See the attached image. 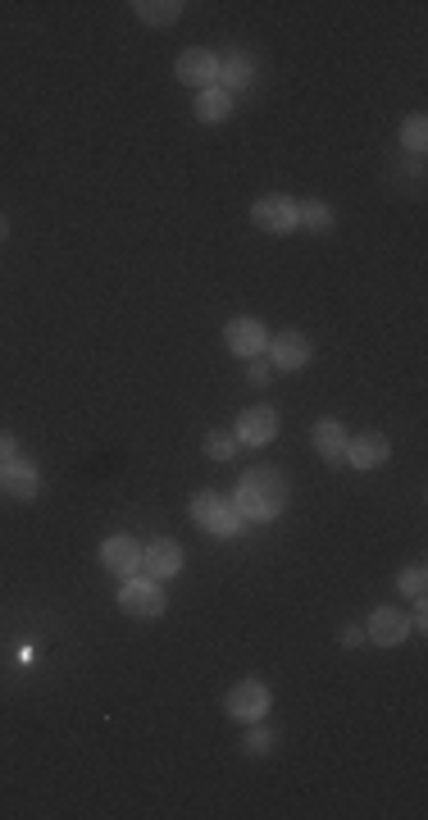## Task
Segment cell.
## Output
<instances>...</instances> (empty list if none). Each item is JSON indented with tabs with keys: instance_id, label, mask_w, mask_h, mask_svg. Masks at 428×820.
Listing matches in <instances>:
<instances>
[{
	"instance_id": "1",
	"label": "cell",
	"mask_w": 428,
	"mask_h": 820,
	"mask_svg": "<svg viewBox=\"0 0 428 820\" xmlns=\"http://www.w3.org/2000/svg\"><path fill=\"white\" fill-rule=\"evenodd\" d=\"M233 506H237V515H242V520H251V524L278 520V515H283V506H287L283 470H274V465H255V470H246L242 479H237Z\"/></svg>"
},
{
	"instance_id": "2",
	"label": "cell",
	"mask_w": 428,
	"mask_h": 820,
	"mask_svg": "<svg viewBox=\"0 0 428 820\" xmlns=\"http://www.w3.org/2000/svg\"><path fill=\"white\" fill-rule=\"evenodd\" d=\"M187 515H192V520L201 524L205 533H219V538H233V533L246 524L242 515H237L233 497H224V492H214V488L192 492V502H187Z\"/></svg>"
},
{
	"instance_id": "3",
	"label": "cell",
	"mask_w": 428,
	"mask_h": 820,
	"mask_svg": "<svg viewBox=\"0 0 428 820\" xmlns=\"http://www.w3.org/2000/svg\"><path fill=\"white\" fill-rule=\"evenodd\" d=\"M164 606H169V597H164L160 579H151V574L123 579V588H119V611L123 615H133V620H160Z\"/></svg>"
},
{
	"instance_id": "4",
	"label": "cell",
	"mask_w": 428,
	"mask_h": 820,
	"mask_svg": "<svg viewBox=\"0 0 428 820\" xmlns=\"http://www.w3.org/2000/svg\"><path fill=\"white\" fill-rule=\"evenodd\" d=\"M269 707H274V693H269V684H260V679H242V684H233L224 697V711L233 720H242V725L265 720Z\"/></svg>"
},
{
	"instance_id": "5",
	"label": "cell",
	"mask_w": 428,
	"mask_h": 820,
	"mask_svg": "<svg viewBox=\"0 0 428 820\" xmlns=\"http://www.w3.org/2000/svg\"><path fill=\"white\" fill-rule=\"evenodd\" d=\"M224 342H228L233 356L255 360V356H265V347H269V328L255 315H237V319H228L224 324Z\"/></svg>"
},
{
	"instance_id": "6",
	"label": "cell",
	"mask_w": 428,
	"mask_h": 820,
	"mask_svg": "<svg viewBox=\"0 0 428 820\" xmlns=\"http://www.w3.org/2000/svg\"><path fill=\"white\" fill-rule=\"evenodd\" d=\"M101 565L119 579H133V574H142V543L133 533H110L101 543Z\"/></svg>"
},
{
	"instance_id": "7",
	"label": "cell",
	"mask_w": 428,
	"mask_h": 820,
	"mask_svg": "<svg viewBox=\"0 0 428 820\" xmlns=\"http://www.w3.org/2000/svg\"><path fill=\"white\" fill-rule=\"evenodd\" d=\"M251 224L260 228V233H292L296 228V201L292 196H265V201H255L251 205Z\"/></svg>"
},
{
	"instance_id": "8",
	"label": "cell",
	"mask_w": 428,
	"mask_h": 820,
	"mask_svg": "<svg viewBox=\"0 0 428 820\" xmlns=\"http://www.w3.org/2000/svg\"><path fill=\"white\" fill-rule=\"evenodd\" d=\"M265 356L274 360V369H278V374H292V369H306L315 351H310V338H306V333H292V328H287V333H278V338H269Z\"/></svg>"
},
{
	"instance_id": "9",
	"label": "cell",
	"mask_w": 428,
	"mask_h": 820,
	"mask_svg": "<svg viewBox=\"0 0 428 820\" xmlns=\"http://www.w3.org/2000/svg\"><path fill=\"white\" fill-rule=\"evenodd\" d=\"M237 442L242 447H265V442L278 438V410L274 406H251L237 415Z\"/></svg>"
},
{
	"instance_id": "10",
	"label": "cell",
	"mask_w": 428,
	"mask_h": 820,
	"mask_svg": "<svg viewBox=\"0 0 428 820\" xmlns=\"http://www.w3.org/2000/svg\"><path fill=\"white\" fill-rule=\"evenodd\" d=\"M142 574H151V579H174V574H183V547L174 543V538H155V543L142 547Z\"/></svg>"
},
{
	"instance_id": "11",
	"label": "cell",
	"mask_w": 428,
	"mask_h": 820,
	"mask_svg": "<svg viewBox=\"0 0 428 820\" xmlns=\"http://www.w3.org/2000/svg\"><path fill=\"white\" fill-rule=\"evenodd\" d=\"M0 492L19 497V502H32V497H41V470L32 461H23V456H14L10 465H0Z\"/></svg>"
},
{
	"instance_id": "12",
	"label": "cell",
	"mask_w": 428,
	"mask_h": 820,
	"mask_svg": "<svg viewBox=\"0 0 428 820\" xmlns=\"http://www.w3.org/2000/svg\"><path fill=\"white\" fill-rule=\"evenodd\" d=\"M406 634H410V620L401 615V606H374V615H369V625H365V638H369V643L397 647Z\"/></svg>"
},
{
	"instance_id": "13",
	"label": "cell",
	"mask_w": 428,
	"mask_h": 820,
	"mask_svg": "<svg viewBox=\"0 0 428 820\" xmlns=\"http://www.w3.org/2000/svg\"><path fill=\"white\" fill-rule=\"evenodd\" d=\"M174 73H178V82L183 87H196V92H205V87H214V73H219V55H210V51H183L178 55V64H174Z\"/></svg>"
},
{
	"instance_id": "14",
	"label": "cell",
	"mask_w": 428,
	"mask_h": 820,
	"mask_svg": "<svg viewBox=\"0 0 428 820\" xmlns=\"http://www.w3.org/2000/svg\"><path fill=\"white\" fill-rule=\"evenodd\" d=\"M392 456V442L383 433H360V438H347V456L342 461L356 465V470H378V465H388Z\"/></svg>"
},
{
	"instance_id": "15",
	"label": "cell",
	"mask_w": 428,
	"mask_h": 820,
	"mask_svg": "<svg viewBox=\"0 0 428 820\" xmlns=\"http://www.w3.org/2000/svg\"><path fill=\"white\" fill-rule=\"evenodd\" d=\"M255 82V60L246 51H233L219 60V73H214V87H224L233 96V87H251Z\"/></svg>"
},
{
	"instance_id": "16",
	"label": "cell",
	"mask_w": 428,
	"mask_h": 820,
	"mask_svg": "<svg viewBox=\"0 0 428 820\" xmlns=\"http://www.w3.org/2000/svg\"><path fill=\"white\" fill-rule=\"evenodd\" d=\"M310 442H315V451L328 465H342V456H347V429L337 420H319L315 433H310Z\"/></svg>"
},
{
	"instance_id": "17",
	"label": "cell",
	"mask_w": 428,
	"mask_h": 820,
	"mask_svg": "<svg viewBox=\"0 0 428 820\" xmlns=\"http://www.w3.org/2000/svg\"><path fill=\"white\" fill-rule=\"evenodd\" d=\"M337 215H333V205L328 201H301L296 205V228H306V233H333Z\"/></svg>"
},
{
	"instance_id": "18",
	"label": "cell",
	"mask_w": 428,
	"mask_h": 820,
	"mask_svg": "<svg viewBox=\"0 0 428 820\" xmlns=\"http://www.w3.org/2000/svg\"><path fill=\"white\" fill-rule=\"evenodd\" d=\"M228 114H233V96H228L224 87H205V92H196V119L201 123H224Z\"/></svg>"
},
{
	"instance_id": "19",
	"label": "cell",
	"mask_w": 428,
	"mask_h": 820,
	"mask_svg": "<svg viewBox=\"0 0 428 820\" xmlns=\"http://www.w3.org/2000/svg\"><path fill=\"white\" fill-rule=\"evenodd\" d=\"M133 10H137V19L151 23V28H169V23L183 19V0H137Z\"/></svg>"
},
{
	"instance_id": "20",
	"label": "cell",
	"mask_w": 428,
	"mask_h": 820,
	"mask_svg": "<svg viewBox=\"0 0 428 820\" xmlns=\"http://www.w3.org/2000/svg\"><path fill=\"white\" fill-rule=\"evenodd\" d=\"M401 146H406L410 155H424V146H428V119L424 114H410L406 119V128H401Z\"/></svg>"
},
{
	"instance_id": "21",
	"label": "cell",
	"mask_w": 428,
	"mask_h": 820,
	"mask_svg": "<svg viewBox=\"0 0 428 820\" xmlns=\"http://www.w3.org/2000/svg\"><path fill=\"white\" fill-rule=\"evenodd\" d=\"M233 451H237L233 433H219V429L205 433V456H210V461H233Z\"/></svg>"
},
{
	"instance_id": "22",
	"label": "cell",
	"mask_w": 428,
	"mask_h": 820,
	"mask_svg": "<svg viewBox=\"0 0 428 820\" xmlns=\"http://www.w3.org/2000/svg\"><path fill=\"white\" fill-rule=\"evenodd\" d=\"M397 588H401L406 597H424V593H428V570H424V565H410V570H401V574H397Z\"/></svg>"
},
{
	"instance_id": "23",
	"label": "cell",
	"mask_w": 428,
	"mask_h": 820,
	"mask_svg": "<svg viewBox=\"0 0 428 820\" xmlns=\"http://www.w3.org/2000/svg\"><path fill=\"white\" fill-rule=\"evenodd\" d=\"M242 748L251 752V757H265V752L274 748V729H265V725H260V720H255V725H251V734L242 738Z\"/></svg>"
},
{
	"instance_id": "24",
	"label": "cell",
	"mask_w": 428,
	"mask_h": 820,
	"mask_svg": "<svg viewBox=\"0 0 428 820\" xmlns=\"http://www.w3.org/2000/svg\"><path fill=\"white\" fill-rule=\"evenodd\" d=\"M274 374H278V369H274V360H269V356H255V360H251V369H246V379L260 383V388H265V383L274 379Z\"/></svg>"
},
{
	"instance_id": "25",
	"label": "cell",
	"mask_w": 428,
	"mask_h": 820,
	"mask_svg": "<svg viewBox=\"0 0 428 820\" xmlns=\"http://www.w3.org/2000/svg\"><path fill=\"white\" fill-rule=\"evenodd\" d=\"M19 456V438L14 433H0V465H10Z\"/></svg>"
},
{
	"instance_id": "26",
	"label": "cell",
	"mask_w": 428,
	"mask_h": 820,
	"mask_svg": "<svg viewBox=\"0 0 428 820\" xmlns=\"http://www.w3.org/2000/svg\"><path fill=\"white\" fill-rule=\"evenodd\" d=\"M337 638H342V647H360L365 643V625H342V634Z\"/></svg>"
},
{
	"instance_id": "27",
	"label": "cell",
	"mask_w": 428,
	"mask_h": 820,
	"mask_svg": "<svg viewBox=\"0 0 428 820\" xmlns=\"http://www.w3.org/2000/svg\"><path fill=\"white\" fill-rule=\"evenodd\" d=\"M5 237H10V219L0 215V242H5Z\"/></svg>"
}]
</instances>
